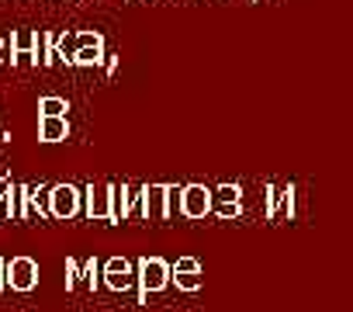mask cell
Returning <instances> with one entry per match:
<instances>
[{
  "mask_svg": "<svg viewBox=\"0 0 353 312\" xmlns=\"http://www.w3.org/2000/svg\"><path fill=\"white\" fill-rule=\"evenodd\" d=\"M49 202H52V212L56 215H73L77 212V188H56L49 195Z\"/></svg>",
  "mask_w": 353,
  "mask_h": 312,
  "instance_id": "obj_3",
  "label": "cell"
},
{
  "mask_svg": "<svg viewBox=\"0 0 353 312\" xmlns=\"http://www.w3.org/2000/svg\"><path fill=\"white\" fill-rule=\"evenodd\" d=\"M4 288H8V260L0 257V291H4Z\"/></svg>",
  "mask_w": 353,
  "mask_h": 312,
  "instance_id": "obj_9",
  "label": "cell"
},
{
  "mask_svg": "<svg viewBox=\"0 0 353 312\" xmlns=\"http://www.w3.org/2000/svg\"><path fill=\"white\" fill-rule=\"evenodd\" d=\"M121 274H125V267L111 264V284H121Z\"/></svg>",
  "mask_w": 353,
  "mask_h": 312,
  "instance_id": "obj_10",
  "label": "cell"
},
{
  "mask_svg": "<svg viewBox=\"0 0 353 312\" xmlns=\"http://www.w3.org/2000/svg\"><path fill=\"white\" fill-rule=\"evenodd\" d=\"M4 219H18V184H8V195H4Z\"/></svg>",
  "mask_w": 353,
  "mask_h": 312,
  "instance_id": "obj_7",
  "label": "cell"
},
{
  "mask_svg": "<svg viewBox=\"0 0 353 312\" xmlns=\"http://www.w3.org/2000/svg\"><path fill=\"white\" fill-rule=\"evenodd\" d=\"M35 46H39L35 32H32V28H18V32L11 35V49H14L11 63H14V66H25V63H39V56H35Z\"/></svg>",
  "mask_w": 353,
  "mask_h": 312,
  "instance_id": "obj_2",
  "label": "cell"
},
{
  "mask_svg": "<svg viewBox=\"0 0 353 312\" xmlns=\"http://www.w3.org/2000/svg\"><path fill=\"white\" fill-rule=\"evenodd\" d=\"M39 111H42V115H49V118H63L66 101H59V97H42V101H39Z\"/></svg>",
  "mask_w": 353,
  "mask_h": 312,
  "instance_id": "obj_6",
  "label": "cell"
},
{
  "mask_svg": "<svg viewBox=\"0 0 353 312\" xmlns=\"http://www.w3.org/2000/svg\"><path fill=\"white\" fill-rule=\"evenodd\" d=\"M8 63V46H0V66Z\"/></svg>",
  "mask_w": 353,
  "mask_h": 312,
  "instance_id": "obj_12",
  "label": "cell"
},
{
  "mask_svg": "<svg viewBox=\"0 0 353 312\" xmlns=\"http://www.w3.org/2000/svg\"><path fill=\"white\" fill-rule=\"evenodd\" d=\"M42 59L52 63V39H49V35H46V56H42Z\"/></svg>",
  "mask_w": 353,
  "mask_h": 312,
  "instance_id": "obj_11",
  "label": "cell"
},
{
  "mask_svg": "<svg viewBox=\"0 0 353 312\" xmlns=\"http://www.w3.org/2000/svg\"><path fill=\"white\" fill-rule=\"evenodd\" d=\"M39 281V264L32 257H14L8 260V288L14 291H32Z\"/></svg>",
  "mask_w": 353,
  "mask_h": 312,
  "instance_id": "obj_1",
  "label": "cell"
},
{
  "mask_svg": "<svg viewBox=\"0 0 353 312\" xmlns=\"http://www.w3.org/2000/svg\"><path fill=\"white\" fill-rule=\"evenodd\" d=\"M0 46H4V35H0Z\"/></svg>",
  "mask_w": 353,
  "mask_h": 312,
  "instance_id": "obj_13",
  "label": "cell"
},
{
  "mask_svg": "<svg viewBox=\"0 0 353 312\" xmlns=\"http://www.w3.org/2000/svg\"><path fill=\"white\" fill-rule=\"evenodd\" d=\"M73 46H77L73 39H59V56H63V59H73V56H70V52H73Z\"/></svg>",
  "mask_w": 353,
  "mask_h": 312,
  "instance_id": "obj_8",
  "label": "cell"
},
{
  "mask_svg": "<svg viewBox=\"0 0 353 312\" xmlns=\"http://www.w3.org/2000/svg\"><path fill=\"white\" fill-rule=\"evenodd\" d=\"M35 215V202H32V188L18 184V219H32Z\"/></svg>",
  "mask_w": 353,
  "mask_h": 312,
  "instance_id": "obj_5",
  "label": "cell"
},
{
  "mask_svg": "<svg viewBox=\"0 0 353 312\" xmlns=\"http://www.w3.org/2000/svg\"><path fill=\"white\" fill-rule=\"evenodd\" d=\"M66 121L63 118H49V115H42V121H39V135L46 139V142H59V139H66Z\"/></svg>",
  "mask_w": 353,
  "mask_h": 312,
  "instance_id": "obj_4",
  "label": "cell"
}]
</instances>
